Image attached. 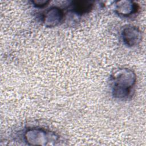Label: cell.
<instances>
[{
  "label": "cell",
  "mask_w": 146,
  "mask_h": 146,
  "mask_svg": "<svg viewBox=\"0 0 146 146\" xmlns=\"http://www.w3.org/2000/svg\"><path fill=\"white\" fill-rule=\"evenodd\" d=\"M135 83L133 74L127 69L120 70L112 78L113 95L117 98L127 96Z\"/></svg>",
  "instance_id": "1"
},
{
  "label": "cell",
  "mask_w": 146,
  "mask_h": 146,
  "mask_svg": "<svg viewBox=\"0 0 146 146\" xmlns=\"http://www.w3.org/2000/svg\"><path fill=\"white\" fill-rule=\"evenodd\" d=\"M63 18V11L59 7H52L46 11L43 19L46 26L53 27L60 23Z\"/></svg>",
  "instance_id": "2"
},
{
  "label": "cell",
  "mask_w": 146,
  "mask_h": 146,
  "mask_svg": "<svg viewBox=\"0 0 146 146\" xmlns=\"http://www.w3.org/2000/svg\"><path fill=\"white\" fill-rule=\"evenodd\" d=\"M122 37L123 41L127 45L133 46L140 41V31L136 28L129 27L123 30Z\"/></svg>",
  "instance_id": "3"
},
{
  "label": "cell",
  "mask_w": 146,
  "mask_h": 146,
  "mask_svg": "<svg viewBox=\"0 0 146 146\" xmlns=\"http://www.w3.org/2000/svg\"><path fill=\"white\" fill-rule=\"evenodd\" d=\"M116 10L119 14L123 15H128L136 12V5L132 1H118L116 3Z\"/></svg>",
  "instance_id": "4"
},
{
  "label": "cell",
  "mask_w": 146,
  "mask_h": 146,
  "mask_svg": "<svg viewBox=\"0 0 146 146\" xmlns=\"http://www.w3.org/2000/svg\"><path fill=\"white\" fill-rule=\"evenodd\" d=\"M72 9L78 14L88 13L93 6V2L91 1H74L72 3Z\"/></svg>",
  "instance_id": "5"
},
{
  "label": "cell",
  "mask_w": 146,
  "mask_h": 146,
  "mask_svg": "<svg viewBox=\"0 0 146 146\" xmlns=\"http://www.w3.org/2000/svg\"><path fill=\"white\" fill-rule=\"evenodd\" d=\"M32 2L35 5L36 7H42L45 6L47 3L49 2L47 1H32Z\"/></svg>",
  "instance_id": "6"
}]
</instances>
